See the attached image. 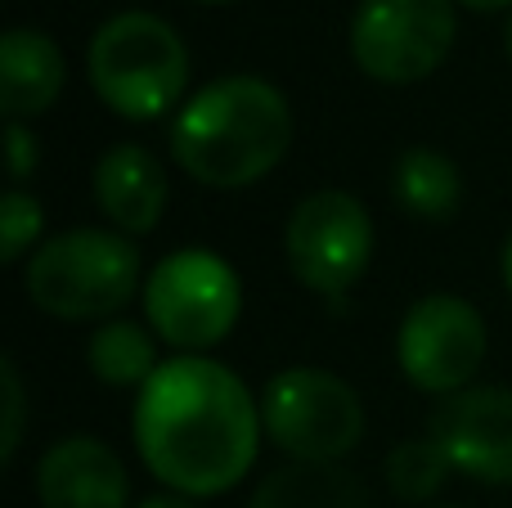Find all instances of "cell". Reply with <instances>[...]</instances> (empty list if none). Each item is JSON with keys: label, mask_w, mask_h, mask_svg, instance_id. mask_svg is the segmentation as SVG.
Segmentation results:
<instances>
[{"label": "cell", "mask_w": 512, "mask_h": 508, "mask_svg": "<svg viewBox=\"0 0 512 508\" xmlns=\"http://www.w3.org/2000/svg\"><path fill=\"white\" fill-rule=\"evenodd\" d=\"M450 477H454L450 459L432 437H409L387 455V486L405 504H427L432 495L445 491Z\"/></svg>", "instance_id": "cell-17"}, {"label": "cell", "mask_w": 512, "mask_h": 508, "mask_svg": "<svg viewBox=\"0 0 512 508\" xmlns=\"http://www.w3.org/2000/svg\"><path fill=\"white\" fill-rule=\"evenodd\" d=\"M499 275H504V288H508V293H512V234H508L504 252H499Z\"/></svg>", "instance_id": "cell-23"}, {"label": "cell", "mask_w": 512, "mask_h": 508, "mask_svg": "<svg viewBox=\"0 0 512 508\" xmlns=\"http://www.w3.org/2000/svg\"><path fill=\"white\" fill-rule=\"evenodd\" d=\"M391 198L409 221L445 225L463 207V171L450 153L432 144H409L391 167Z\"/></svg>", "instance_id": "cell-14"}, {"label": "cell", "mask_w": 512, "mask_h": 508, "mask_svg": "<svg viewBox=\"0 0 512 508\" xmlns=\"http://www.w3.org/2000/svg\"><path fill=\"white\" fill-rule=\"evenodd\" d=\"M144 257L135 239L117 230H63L36 243L23 261V293L36 311L68 324L117 320L135 293H144Z\"/></svg>", "instance_id": "cell-3"}, {"label": "cell", "mask_w": 512, "mask_h": 508, "mask_svg": "<svg viewBox=\"0 0 512 508\" xmlns=\"http://www.w3.org/2000/svg\"><path fill=\"white\" fill-rule=\"evenodd\" d=\"M86 77L99 104L126 122H158L185 104L189 45L162 14L122 9L90 36Z\"/></svg>", "instance_id": "cell-4"}, {"label": "cell", "mask_w": 512, "mask_h": 508, "mask_svg": "<svg viewBox=\"0 0 512 508\" xmlns=\"http://www.w3.org/2000/svg\"><path fill=\"white\" fill-rule=\"evenodd\" d=\"M36 500L41 508H131V477L108 441L72 432L36 464Z\"/></svg>", "instance_id": "cell-11"}, {"label": "cell", "mask_w": 512, "mask_h": 508, "mask_svg": "<svg viewBox=\"0 0 512 508\" xmlns=\"http://www.w3.org/2000/svg\"><path fill=\"white\" fill-rule=\"evenodd\" d=\"M27 437V387L18 374V360L5 356L0 360V459L14 464L18 450Z\"/></svg>", "instance_id": "cell-19"}, {"label": "cell", "mask_w": 512, "mask_h": 508, "mask_svg": "<svg viewBox=\"0 0 512 508\" xmlns=\"http://www.w3.org/2000/svg\"><path fill=\"white\" fill-rule=\"evenodd\" d=\"M45 225V207L36 194H27L23 185H14L0 198V261H27L36 252Z\"/></svg>", "instance_id": "cell-18"}, {"label": "cell", "mask_w": 512, "mask_h": 508, "mask_svg": "<svg viewBox=\"0 0 512 508\" xmlns=\"http://www.w3.org/2000/svg\"><path fill=\"white\" fill-rule=\"evenodd\" d=\"M504 50H508V63H512V14H508V27H504Z\"/></svg>", "instance_id": "cell-24"}, {"label": "cell", "mask_w": 512, "mask_h": 508, "mask_svg": "<svg viewBox=\"0 0 512 508\" xmlns=\"http://www.w3.org/2000/svg\"><path fill=\"white\" fill-rule=\"evenodd\" d=\"M490 351V333L468 297L427 293L405 311L396 329V365L409 387L427 396H454L472 387L481 360Z\"/></svg>", "instance_id": "cell-9"}, {"label": "cell", "mask_w": 512, "mask_h": 508, "mask_svg": "<svg viewBox=\"0 0 512 508\" xmlns=\"http://www.w3.org/2000/svg\"><path fill=\"white\" fill-rule=\"evenodd\" d=\"M86 365L104 387H135L140 392L153 374L162 369L158 360V333L144 320H104L95 324L86 342Z\"/></svg>", "instance_id": "cell-16"}, {"label": "cell", "mask_w": 512, "mask_h": 508, "mask_svg": "<svg viewBox=\"0 0 512 508\" xmlns=\"http://www.w3.org/2000/svg\"><path fill=\"white\" fill-rule=\"evenodd\" d=\"M292 149V104L252 72L207 81L171 117V158L207 189H248Z\"/></svg>", "instance_id": "cell-2"}, {"label": "cell", "mask_w": 512, "mask_h": 508, "mask_svg": "<svg viewBox=\"0 0 512 508\" xmlns=\"http://www.w3.org/2000/svg\"><path fill=\"white\" fill-rule=\"evenodd\" d=\"M5 153H9V180L23 185L27 176L41 162V149H36V131L27 122H5Z\"/></svg>", "instance_id": "cell-20"}, {"label": "cell", "mask_w": 512, "mask_h": 508, "mask_svg": "<svg viewBox=\"0 0 512 508\" xmlns=\"http://www.w3.org/2000/svg\"><path fill=\"white\" fill-rule=\"evenodd\" d=\"M90 189H95V207L108 216V230L126 234V239L153 234L171 203L167 167L144 144L131 140L99 153L95 171H90Z\"/></svg>", "instance_id": "cell-12"}, {"label": "cell", "mask_w": 512, "mask_h": 508, "mask_svg": "<svg viewBox=\"0 0 512 508\" xmlns=\"http://www.w3.org/2000/svg\"><path fill=\"white\" fill-rule=\"evenodd\" d=\"M198 5H234V0H198Z\"/></svg>", "instance_id": "cell-25"}, {"label": "cell", "mask_w": 512, "mask_h": 508, "mask_svg": "<svg viewBox=\"0 0 512 508\" xmlns=\"http://www.w3.org/2000/svg\"><path fill=\"white\" fill-rule=\"evenodd\" d=\"M248 508H369V491L342 464H297V459H288L283 468H270L256 482Z\"/></svg>", "instance_id": "cell-15"}, {"label": "cell", "mask_w": 512, "mask_h": 508, "mask_svg": "<svg viewBox=\"0 0 512 508\" xmlns=\"http://www.w3.org/2000/svg\"><path fill=\"white\" fill-rule=\"evenodd\" d=\"M373 216L346 189H315L288 212L283 261L310 293L342 302L373 261Z\"/></svg>", "instance_id": "cell-8"}, {"label": "cell", "mask_w": 512, "mask_h": 508, "mask_svg": "<svg viewBox=\"0 0 512 508\" xmlns=\"http://www.w3.org/2000/svg\"><path fill=\"white\" fill-rule=\"evenodd\" d=\"M441 508H459V504H441Z\"/></svg>", "instance_id": "cell-26"}, {"label": "cell", "mask_w": 512, "mask_h": 508, "mask_svg": "<svg viewBox=\"0 0 512 508\" xmlns=\"http://www.w3.org/2000/svg\"><path fill=\"white\" fill-rule=\"evenodd\" d=\"M131 437L144 468L189 500L225 495L261 450V396L212 356H171L135 392Z\"/></svg>", "instance_id": "cell-1"}, {"label": "cell", "mask_w": 512, "mask_h": 508, "mask_svg": "<svg viewBox=\"0 0 512 508\" xmlns=\"http://www.w3.org/2000/svg\"><path fill=\"white\" fill-rule=\"evenodd\" d=\"M261 423L265 441L297 464H342L360 450L369 414L346 378L297 365L261 387Z\"/></svg>", "instance_id": "cell-6"}, {"label": "cell", "mask_w": 512, "mask_h": 508, "mask_svg": "<svg viewBox=\"0 0 512 508\" xmlns=\"http://www.w3.org/2000/svg\"><path fill=\"white\" fill-rule=\"evenodd\" d=\"M68 59L41 27H9L0 36V113L5 122H36L63 95Z\"/></svg>", "instance_id": "cell-13"}, {"label": "cell", "mask_w": 512, "mask_h": 508, "mask_svg": "<svg viewBox=\"0 0 512 508\" xmlns=\"http://www.w3.org/2000/svg\"><path fill=\"white\" fill-rule=\"evenodd\" d=\"M454 36H459L454 0H360L346 45L369 81L414 86L450 59Z\"/></svg>", "instance_id": "cell-7"}, {"label": "cell", "mask_w": 512, "mask_h": 508, "mask_svg": "<svg viewBox=\"0 0 512 508\" xmlns=\"http://www.w3.org/2000/svg\"><path fill=\"white\" fill-rule=\"evenodd\" d=\"M427 437L454 473L481 486H512V387H463L427 414Z\"/></svg>", "instance_id": "cell-10"}, {"label": "cell", "mask_w": 512, "mask_h": 508, "mask_svg": "<svg viewBox=\"0 0 512 508\" xmlns=\"http://www.w3.org/2000/svg\"><path fill=\"white\" fill-rule=\"evenodd\" d=\"M243 315L239 270L212 248H176L144 279V324L176 356H207Z\"/></svg>", "instance_id": "cell-5"}, {"label": "cell", "mask_w": 512, "mask_h": 508, "mask_svg": "<svg viewBox=\"0 0 512 508\" xmlns=\"http://www.w3.org/2000/svg\"><path fill=\"white\" fill-rule=\"evenodd\" d=\"M454 5L472 9V14H504V9H512V0H454Z\"/></svg>", "instance_id": "cell-22"}, {"label": "cell", "mask_w": 512, "mask_h": 508, "mask_svg": "<svg viewBox=\"0 0 512 508\" xmlns=\"http://www.w3.org/2000/svg\"><path fill=\"white\" fill-rule=\"evenodd\" d=\"M135 508H198V500H189V495H176V491H162V495H149V500H140Z\"/></svg>", "instance_id": "cell-21"}]
</instances>
